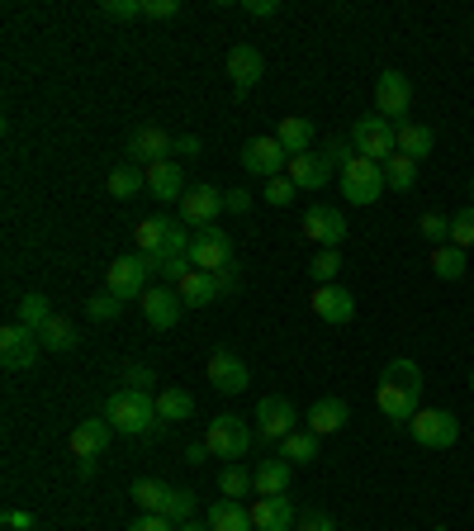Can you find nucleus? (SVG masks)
Here are the masks:
<instances>
[{"instance_id": "obj_1", "label": "nucleus", "mask_w": 474, "mask_h": 531, "mask_svg": "<svg viewBox=\"0 0 474 531\" xmlns=\"http://www.w3.org/2000/svg\"><path fill=\"white\" fill-rule=\"evenodd\" d=\"M375 403H380V413L394 422V427H408L413 413L422 408V370L413 366L408 356L389 361L380 375V389H375Z\"/></svg>"}, {"instance_id": "obj_2", "label": "nucleus", "mask_w": 474, "mask_h": 531, "mask_svg": "<svg viewBox=\"0 0 474 531\" xmlns=\"http://www.w3.org/2000/svg\"><path fill=\"white\" fill-rule=\"evenodd\" d=\"M105 418H110L114 432H124V437H147V432H157L162 418H157V394H143V389H114L110 399H105Z\"/></svg>"}, {"instance_id": "obj_3", "label": "nucleus", "mask_w": 474, "mask_h": 531, "mask_svg": "<svg viewBox=\"0 0 474 531\" xmlns=\"http://www.w3.org/2000/svg\"><path fill=\"white\" fill-rule=\"evenodd\" d=\"M147 275H157V261L143 257V252H133V257H114L110 266H105V290L114 294V299H143L147 294Z\"/></svg>"}, {"instance_id": "obj_4", "label": "nucleus", "mask_w": 474, "mask_h": 531, "mask_svg": "<svg viewBox=\"0 0 474 531\" xmlns=\"http://www.w3.org/2000/svg\"><path fill=\"white\" fill-rule=\"evenodd\" d=\"M351 147H356V157H370V162H389L394 152H399V129L380 119V114H365L351 124Z\"/></svg>"}, {"instance_id": "obj_5", "label": "nucleus", "mask_w": 474, "mask_h": 531, "mask_svg": "<svg viewBox=\"0 0 474 531\" xmlns=\"http://www.w3.org/2000/svg\"><path fill=\"white\" fill-rule=\"evenodd\" d=\"M252 441L256 432L247 427V418H237V413H223V418L209 422V432H204V446H209V456H219V460H242L247 451H252Z\"/></svg>"}, {"instance_id": "obj_6", "label": "nucleus", "mask_w": 474, "mask_h": 531, "mask_svg": "<svg viewBox=\"0 0 474 531\" xmlns=\"http://www.w3.org/2000/svg\"><path fill=\"white\" fill-rule=\"evenodd\" d=\"M337 181H342L347 204H375L384 190H389V181H384V166L370 162V157H351V162L337 171Z\"/></svg>"}, {"instance_id": "obj_7", "label": "nucleus", "mask_w": 474, "mask_h": 531, "mask_svg": "<svg viewBox=\"0 0 474 531\" xmlns=\"http://www.w3.org/2000/svg\"><path fill=\"white\" fill-rule=\"evenodd\" d=\"M408 437L418 441V446H427V451H451L460 441V422L446 408H418L413 422H408Z\"/></svg>"}, {"instance_id": "obj_8", "label": "nucleus", "mask_w": 474, "mask_h": 531, "mask_svg": "<svg viewBox=\"0 0 474 531\" xmlns=\"http://www.w3.org/2000/svg\"><path fill=\"white\" fill-rule=\"evenodd\" d=\"M133 242H138V252L143 257H166V252H190V233H185L176 219H143L138 228H133Z\"/></svg>"}, {"instance_id": "obj_9", "label": "nucleus", "mask_w": 474, "mask_h": 531, "mask_svg": "<svg viewBox=\"0 0 474 531\" xmlns=\"http://www.w3.org/2000/svg\"><path fill=\"white\" fill-rule=\"evenodd\" d=\"M190 266H195V271H209V275H219L233 266V238L223 233L219 223L190 233Z\"/></svg>"}, {"instance_id": "obj_10", "label": "nucleus", "mask_w": 474, "mask_h": 531, "mask_svg": "<svg viewBox=\"0 0 474 531\" xmlns=\"http://www.w3.org/2000/svg\"><path fill=\"white\" fill-rule=\"evenodd\" d=\"M408 105H413V86H408V76L403 72H380V81H375V114L380 119H389L394 129L399 124H408Z\"/></svg>"}, {"instance_id": "obj_11", "label": "nucleus", "mask_w": 474, "mask_h": 531, "mask_svg": "<svg viewBox=\"0 0 474 531\" xmlns=\"http://www.w3.org/2000/svg\"><path fill=\"white\" fill-rule=\"evenodd\" d=\"M347 214L342 209H332V204H309V214H304V238L323 242V252H337L342 242H347Z\"/></svg>"}, {"instance_id": "obj_12", "label": "nucleus", "mask_w": 474, "mask_h": 531, "mask_svg": "<svg viewBox=\"0 0 474 531\" xmlns=\"http://www.w3.org/2000/svg\"><path fill=\"white\" fill-rule=\"evenodd\" d=\"M242 166L252 171V176H261V181H275V176H285L290 171V152L280 147V138H252V143L242 147Z\"/></svg>"}, {"instance_id": "obj_13", "label": "nucleus", "mask_w": 474, "mask_h": 531, "mask_svg": "<svg viewBox=\"0 0 474 531\" xmlns=\"http://www.w3.org/2000/svg\"><path fill=\"white\" fill-rule=\"evenodd\" d=\"M290 432H294V408L280 399V394H266V399L256 403V441L280 446Z\"/></svg>"}, {"instance_id": "obj_14", "label": "nucleus", "mask_w": 474, "mask_h": 531, "mask_svg": "<svg viewBox=\"0 0 474 531\" xmlns=\"http://www.w3.org/2000/svg\"><path fill=\"white\" fill-rule=\"evenodd\" d=\"M223 214V190L219 185H190L181 200V219L185 228H214Z\"/></svg>"}, {"instance_id": "obj_15", "label": "nucleus", "mask_w": 474, "mask_h": 531, "mask_svg": "<svg viewBox=\"0 0 474 531\" xmlns=\"http://www.w3.org/2000/svg\"><path fill=\"white\" fill-rule=\"evenodd\" d=\"M38 351H43L38 332L19 328V323L0 328V366H5V370H29L38 361Z\"/></svg>"}, {"instance_id": "obj_16", "label": "nucleus", "mask_w": 474, "mask_h": 531, "mask_svg": "<svg viewBox=\"0 0 474 531\" xmlns=\"http://www.w3.org/2000/svg\"><path fill=\"white\" fill-rule=\"evenodd\" d=\"M166 152H176V138H171L162 124H138V129L128 133V157L138 166L166 162Z\"/></svg>"}, {"instance_id": "obj_17", "label": "nucleus", "mask_w": 474, "mask_h": 531, "mask_svg": "<svg viewBox=\"0 0 474 531\" xmlns=\"http://www.w3.org/2000/svg\"><path fill=\"white\" fill-rule=\"evenodd\" d=\"M309 304L323 323H332V328H347L351 318H356V294L342 290V285H318Z\"/></svg>"}, {"instance_id": "obj_18", "label": "nucleus", "mask_w": 474, "mask_h": 531, "mask_svg": "<svg viewBox=\"0 0 474 531\" xmlns=\"http://www.w3.org/2000/svg\"><path fill=\"white\" fill-rule=\"evenodd\" d=\"M110 437H114V427H110V418H86V422H76L72 427V456L86 465V460H95V456H105L110 451Z\"/></svg>"}, {"instance_id": "obj_19", "label": "nucleus", "mask_w": 474, "mask_h": 531, "mask_svg": "<svg viewBox=\"0 0 474 531\" xmlns=\"http://www.w3.org/2000/svg\"><path fill=\"white\" fill-rule=\"evenodd\" d=\"M261 72H266V57L256 53L252 43H233L228 48V76H233V91L247 95L261 81Z\"/></svg>"}, {"instance_id": "obj_20", "label": "nucleus", "mask_w": 474, "mask_h": 531, "mask_svg": "<svg viewBox=\"0 0 474 531\" xmlns=\"http://www.w3.org/2000/svg\"><path fill=\"white\" fill-rule=\"evenodd\" d=\"M332 171H337V166H332L323 152H299V157H290V171H285V176H290L299 190H323V185H332Z\"/></svg>"}, {"instance_id": "obj_21", "label": "nucleus", "mask_w": 474, "mask_h": 531, "mask_svg": "<svg viewBox=\"0 0 474 531\" xmlns=\"http://www.w3.org/2000/svg\"><path fill=\"white\" fill-rule=\"evenodd\" d=\"M143 176H147V195H157V200H185V171H181V162H152V166H143Z\"/></svg>"}, {"instance_id": "obj_22", "label": "nucleus", "mask_w": 474, "mask_h": 531, "mask_svg": "<svg viewBox=\"0 0 474 531\" xmlns=\"http://www.w3.org/2000/svg\"><path fill=\"white\" fill-rule=\"evenodd\" d=\"M252 527H256V531H294V527H299L290 494H280V498H256V503H252Z\"/></svg>"}, {"instance_id": "obj_23", "label": "nucleus", "mask_w": 474, "mask_h": 531, "mask_svg": "<svg viewBox=\"0 0 474 531\" xmlns=\"http://www.w3.org/2000/svg\"><path fill=\"white\" fill-rule=\"evenodd\" d=\"M181 309H185V299L176 290H147L143 294V318H147V328H176L181 323Z\"/></svg>"}, {"instance_id": "obj_24", "label": "nucleus", "mask_w": 474, "mask_h": 531, "mask_svg": "<svg viewBox=\"0 0 474 531\" xmlns=\"http://www.w3.org/2000/svg\"><path fill=\"white\" fill-rule=\"evenodd\" d=\"M247 366H242V356H233V351H214L209 356V385L219 389V394H242L247 389Z\"/></svg>"}, {"instance_id": "obj_25", "label": "nucleus", "mask_w": 474, "mask_h": 531, "mask_svg": "<svg viewBox=\"0 0 474 531\" xmlns=\"http://www.w3.org/2000/svg\"><path fill=\"white\" fill-rule=\"evenodd\" d=\"M290 479H294V465L285 456H271V460H261L256 465V475H252V489L261 498H280V494H290Z\"/></svg>"}, {"instance_id": "obj_26", "label": "nucleus", "mask_w": 474, "mask_h": 531, "mask_svg": "<svg viewBox=\"0 0 474 531\" xmlns=\"http://www.w3.org/2000/svg\"><path fill=\"white\" fill-rule=\"evenodd\" d=\"M347 418H351L347 399H318L309 408V432H313V437H332V432H342V427H347Z\"/></svg>"}, {"instance_id": "obj_27", "label": "nucleus", "mask_w": 474, "mask_h": 531, "mask_svg": "<svg viewBox=\"0 0 474 531\" xmlns=\"http://www.w3.org/2000/svg\"><path fill=\"white\" fill-rule=\"evenodd\" d=\"M176 294H181L190 309H204V304H214V299L223 294V285H219V275H209V271H190V275L181 280V285H176Z\"/></svg>"}, {"instance_id": "obj_28", "label": "nucleus", "mask_w": 474, "mask_h": 531, "mask_svg": "<svg viewBox=\"0 0 474 531\" xmlns=\"http://www.w3.org/2000/svg\"><path fill=\"white\" fill-rule=\"evenodd\" d=\"M275 138H280V147H285L290 157H299V152H309L313 147V124L304 119V114H285L280 129H275Z\"/></svg>"}, {"instance_id": "obj_29", "label": "nucleus", "mask_w": 474, "mask_h": 531, "mask_svg": "<svg viewBox=\"0 0 474 531\" xmlns=\"http://www.w3.org/2000/svg\"><path fill=\"white\" fill-rule=\"evenodd\" d=\"M432 147H437V129H427V124H399V152L403 157H413V162H422V157H432Z\"/></svg>"}, {"instance_id": "obj_30", "label": "nucleus", "mask_w": 474, "mask_h": 531, "mask_svg": "<svg viewBox=\"0 0 474 531\" xmlns=\"http://www.w3.org/2000/svg\"><path fill=\"white\" fill-rule=\"evenodd\" d=\"M209 527L214 531H256L252 527V508H242L233 498H219L214 508H209Z\"/></svg>"}, {"instance_id": "obj_31", "label": "nucleus", "mask_w": 474, "mask_h": 531, "mask_svg": "<svg viewBox=\"0 0 474 531\" xmlns=\"http://www.w3.org/2000/svg\"><path fill=\"white\" fill-rule=\"evenodd\" d=\"M465 247H456V242H446V247H432V275L437 280H460L465 275Z\"/></svg>"}, {"instance_id": "obj_32", "label": "nucleus", "mask_w": 474, "mask_h": 531, "mask_svg": "<svg viewBox=\"0 0 474 531\" xmlns=\"http://www.w3.org/2000/svg\"><path fill=\"white\" fill-rule=\"evenodd\" d=\"M38 342H43V351H72L81 337H76V323L72 318H62V313H53V323L38 332Z\"/></svg>"}, {"instance_id": "obj_33", "label": "nucleus", "mask_w": 474, "mask_h": 531, "mask_svg": "<svg viewBox=\"0 0 474 531\" xmlns=\"http://www.w3.org/2000/svg\"><path fill=\"white\" fill-rule=\"evenodd\" d=\"M195 413V394H185V389H162L157 394V418L162 422H185Z\"/></svg>"}, {"instance_id": "obj_34", "label": "nucleus", "mask_w": 474, "mask_h": 531, "mask_svg": "<svg viewBox=\"0 0 474 531\" xmlns=\"http://www.w3.org/2000/svg\"><path fill=\"white\" fill-rule=\"evenodd\" d=\"M143 190H147L143 166H114L110 171V195L114 200H133V195H143Z\"/></svg>"}, {"instance_id": "obj_35", "label": "nucleus", "mask_w": 474, "mask_h": 531, "mask_svg": "<svg viewBox=\"0 0 474 531\" xmlns=\"http://www.w3.org/2000/svg\"><path fill=\"white\" fill-rule=\"evenodd\" d=\"M48 323H53V304H48L43 294H24V299H19V328L43 332Z\"/></svg>"}, {"instance_id": "obj_36", "label": "nucleus", "mask_w": 474, "mask_h": 531, "mask_svg": "<svg viewBox=\"0 0 474 531\" xmlns=\"http://www.w3.org/2000/svg\"><path fill=\"white\" fill-rule=\"evenodd\" d=\"M384 181H389V190H403V195H408V190L418 185V162L403 157V152H394V157L384 162Z\"/></svg>"}, {"instance_id": "obj_37", "label": "nucleus", "mask_w": 474, "mask_h": 531, "mask_svg": "<svg viewBox=\"0 0 474 531\" xmlns=\"http://www.w3.org/2000/svg\"><path fill=\"white\" fill-rule=\"evenodd\" d=\"M166 498H171V484H162V479H138V484H133V503H138V513H162Z\"/></svg>"}, {"instance_id": "obj_38", "label": "nucleus", "mask_w": 474, "mask_h": 531, "mask_svg": "<svg viewBox=\"0 0 474 531\" xmlns=\"http://www.w3.org/2000/svg\"><path fill=\"white\" fill-rule=\"evenodd\" d=\"M280 456L290 460V465H309V460H318V437L313 432H290V437L280 441Z\"/></svg>"}, {"instance_id": "obj_39", "label": "nucleus", "mask_w": 474, "mask_h": 531, "mask_svg": "<svg viewBox=\"0 0 474 531\" xmlns=\"http://www.w3.org/2000/svg\"><path fill=\"white\" fill-rule=\"evenodd\" d=\"M219 494L233 498V503H242L247 494H256V489H252V470H242V465H228V470L219 475Z\"/></svg>"}, {"instance_id": "obj_40", "label": "nucleus", "mask_w": 474, "mask_h": 531, "mask_svg": "<svg viewBox=\"0 0 474 531\" xmlns=\"http://www.w3.org/2000/svg\"><path fill=\"white\" fill-rule=\"evenodd\" d=\"M418 233L432 242V247H446V242H451V219L437 214V209H427V214L418 219Z\"/></svg>"}, {"instance_id": "obj_41", "label": "nucleus", "mask_w": 474, "mask_h": 531, "mask_svg": "<svg viewBox=\"0 0 474 531\" xmlns=\"http://www.w3.org/2000/svg\"><path fill=\"white\" fill-rule=\"evenodd\" d=\"M162 517H171V522H190V517H195V494L171 489V498L162 503Z\"/></svg>"}, {"instance_id": "obj_42", "label": "nucleus", "mask_w": 474, "mask_h": 531, "mask_svg": "<svg viewBox=\"0 0 474 531\" xmlns=\"http://www.w3.org/2000/svg\"><path fill=\"white\" fill-rule=\"evenodd\" d=\"M119 309H124V299H114L110 290L95 294V299H86V318H95V323H110V318H119Z\"/></svg>"}, {"instance_id": "obj_43", "label": "nucleus", "mask_w": 474, "mask_h": 531, "mask_svg": "<svg viewBox=\"0 0 474 531\" xmlns=\"http://www.w3.org/2000/svg\"><path fill=\"white\" fill-rule=\"evenodd\" d=\"M313 280H318V285H337V271H342V257H337V252H318V257H313Z\"/></svg>"}, {"instance_id": "obj_44", "label": "nucleus", "mask_w": 474, "mask_h": 531, "mask_svg": "<svg viewBox=\"0 0 474 531\" xmlns=\"http://www.w3.org/2000/svg\"><path fill=\"white\" fill-rule=\"evenodd\" d=\"M451 242H456V247H474V204L460 209V214H451Z\"/></svg>"}, {"instance_id": "obj_45", "label": "nucleus", "mask_w": 474, "mask_h": 531, "mask_svg": "<svg viewBox=\"0 0 474 531\" xmlns=\"http://www.w3.org/2000/svg\"><path fill=\"white\" fill-rule=\"evenodd\" d=\"M294 190H299V185H294L290 176H275V181H266V190H261V195H266V204H275V209H285V204L294 200Z\"/></svg>"}, {"instance_id": "obj_46", "label": "nucleus", "mask_w": 474, "mask_h": 531, "mask_svg": "<svg viewBox=\"0 0 474 531\" xmlns=\"http://www.w3.org/2000/svg\"><path fill=\"white\" fill-rule=\"evenodd\" d=\"M100 15H110V19H143V0H100Z\"/></svg>"}, {"instance_id": "obj_47", "label": "nucleus", "mask_w": 474, "mask_h": 531, "mask_svg": "<svg viewBox=\"0 0 474 531\" xmlns=\"http://www.w3.org/2000/svg\"><path fill=\"white\" fill-rule=\"evenodd\" d=\"M323 157H328V162L342 171V166L356 157V147H351V138H328V143H323Z\"/></svg>"}, {"instance_id": "obj_48", "label": "nucleus", "mask_w": 474, "mask_h": 531, "mask_svg": "<svg viewBox=\"0 0 474 531\" xmlns=\"http://www.w3.org/2000/svg\"><path fill=\"white\" fill-rule=\"evenodd\" d=\"M124 380H128V389H143V394H152V389H157V375H152L147 366H128Z\"/></svg>"}, {"instance_id": "obj_49", "label": "nucleus", "mask_w": 474, "mask_h": 531, "mask_svg": "<svg viewBox=\"0 0 474 531\" xmlns=\"http://www.w3.org/2000/svg\"><path fill=\"white\" fill-rule=\"evenodd\" d=\"M181 15V0H143V19H171Z\"/></svg>"}, {"instance_id": "obj_50", "label": "nucleus", "mask_w": 474, "mask_h": 531, "mask_svg": "<svg viewBox=\"0 0 474 531\" xmlns=\"http://www.w3.org/2000/svg\"><path fill=\"white\" fill-rule=\"evenodd\" d=\"M128 531H176V522H171V517H162V513H143Z\"/></svg>"}, {"instance_id": "obj_51", "label": "nucleus", "mask_w": 474, "mask_h": 531, "mask_svg": "<svg viewBox=\"0 0 474 531\" xmlns=\"http://www.w3.org/2000/svg\"><path fill=\"white\" fill-rule=\"evenodd\" d=\"M242 10L252 19H275L280 15V0H242Z\"/></svg>"}, {"instance_id": "obj_52", "label": "nucleus", "mask_w": 474, "mask_h": 531, "mask_svg": "<svg viewBox=\"0 0 474 531\" xmlns=\"http://www.w3.org/2000/svg\"><path fill=\"white\" fill-rule=\"evenodd\" d=\"M294 531H337V527H332V517H328V513H304Z\"/></svg>"}, {"instance_id": "obj_53", "label": "nucleus", "mask_w": 474, "mask_h": 531, "mask_svg": "<svg viewBox=\"0 0 474 531\" xmlns=\"http://www.w3.org/2000/svg\"><path fill=\"white\" fill-rule=\"evenodd\" d=\"M223 209H233V214H247V209H252V195H247V190H228V195H223Z\"/></svg>"}, {"instance_id": "obj_54", "label": "nucleus", "mask_w": 474, "mask_h": 531, "mask_svg": "<svg viewBox=\"0 0 474 531\" xmlns=\"http://www.w3.org/2000/svg\"><path fill=\"white\" fill-rule=\"evenodd\" d=\"M5 527H15V531H34V513H24V508H10V513H5Z\"/></svg>"}, {"instance_id": "obj_55", "label": "nucleus", "mask_w": 474, "mask_h": 531, "mask_svg": "<svg viewBox=\"0 0 474 531\" xmlns=\"http://www.w3.org/2000/svg\"><path fill=\"white\" fill-rule=\"evenodd\" d=\"M176 152H181V157H200V138H195V133L176 138Z\"/></svg>"}, {"instance_id": "obj_56", "label": "nucleus", "mask_w": 474, "mask_h": 531, "mask_svg": "<svg viewBox=\"0 0 474 531\" xmlns=\"http://www.w3.org/2000/svg\"><path fill=\"white\" fill-rule=\"evenodd\" d=\"M185 460H190V465H204V460H209V446H190V451H185Z\"/></svg>"}, {"instance_id": "obj_57", "label": "nucleus", "mask_w": 474, "mask_h": 531, "mask_svg": "<svg viewBox=\"0 0 474 531\" xmlns=\"http://www.w3.org/2000/svg\"><path fill=\"white\" fill-rule=\"evenodd\" d=\"M176 531H214V527H209V522H181Z\"/></svg>"}, {"instance_id": "obj_58", "label": "nucleus", "mask_w": 474, "mask_h": 531, "mask_svg": "<svg viewBox=\"0 0 474 531\" xmlns=\"http://www.w3.org/2000/svg\"><path fill=\"white\" fill-rule=\"evenodd\" d=\"M470 389H474V375H470Z\"/></svg>"}, {"instance_id": "obj_59", "label": "nucleus", "mask_w": 474, "mask_h": 531, "mask_svg": "<svg viewBox=\"0 0 474 531\" xmlns=\"http://www.w3.org/2000/svg\"><path fill=\"white\" fill-rule=\"evenodd\" d=\"M470 195H474V185H470Z\"/></svg>"}]
</instances>
